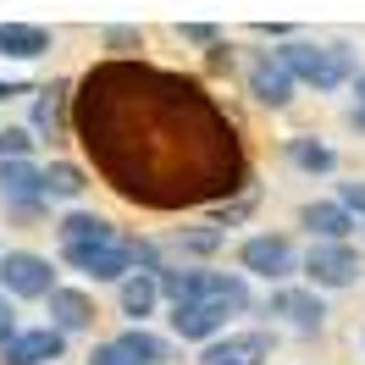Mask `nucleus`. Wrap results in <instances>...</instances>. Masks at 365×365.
<instances>
[{"label":"nucleus","instance_id":"nucleus-9","mask_svg":"<svg viewBox=\"0 0 365 365\" xmlns=\"http://www.w3.org/2000/svg\"><path fill=\"white\" fill-rule=\"evenodd\" d=\"M272 360V332H227V338H210L200 365H266Z\"/></svg>","mask_w":365,"mask_h":365},{"label":"nucleus","instance_id":"nucleus-15","mask_svg":"<svg viewBox=\"0 0 365 365\" xmlns=\"http://www.w3.org/2000/svg\"><path fill=\"white\" fill-rule=\"evenodd\" d=\"M299 222L310 227L316 244H349V232H354V216H349L338 200H310V205L299 210Z\"/></svg>","mask_w":365,"mask_h":365},{"label":"nucleus","instance_id":"nucleus-8","mask_svg":"<svg viewBox=\"0 0 365 365\" xmlns=\"http://www.w3.org/2000/svg\"><path fill=\"white\" fill-rule=\"evenodd\" d=\"M61 349H67V338L61 332H50V327H17L11 338L0 343V365H50L61 360Z\"/></svg>","mask_w":365,"mask_h":365},{"label":"nucleus","instance_id":"nucleus-4","mask_svg":"<svg viewBox=\"0 0 365 365\" xmlns=\"http://www.w3.org/2000/svg\"><path fill=\"white\" fill-rule=\"evenodd\" d=\"M238 266L250 277H266V282H288L299 272V250H294V238H282V232H255L238 250Z\"/></svg>","mask_w":365,"mask_h":365},{"label":"nucleus","instance_id":"nucleus-25","mask_svg":"<svg viewBox=\"0 0 365 365\" xmlns=\"http://www.w3.org/2000/svg\"><path fill=\"white\" fill-rule=\"evenodd\" d=\"M216 244H222V232H216V227L182 232V250H188V255H210V250H216Z\"/></svg>","mask_w":365,"mask_h":365},{"label":"nucleus","instance_id":"nucleus-29","mask_svg":"<svg viewBox=\"0 0 365 365\" xmlns=\"http://www.w3.org/2000/svg\"><path fill=\"white\" fill-rule=\"evenodd\" d=\"M349 122H354V128L365 133V106H354V111H349Z\"/></svg>","mask_w":365,"mask_h":365},{"label":"nucleus","instance_id":"nucleus-10","mask_svg":"<svg viewBox=\"0 0 365 365\" xmlns=\"http://www.w3.org/2000/svg\"><path fill=\"white\" fill-rule=\"evenodd\" d=\"M56 238H61V255H72V250H106L122 232H116L106 216H94V210H67V216L56 222Z\"/></svg>","mask_w":365,"mask_h":365},{"label":"nucleus","instance_id":"nucleus-21","mask_svg":"<svg viewBox=\"0 0 365 365\" xmlns=\"http://www.w3.org/2000/svg\"><path fill=\"white\" fill-rule=\"evenodd\" d=\"M288 160L304 166V172H332V166H338L332 144H321V138H288Z\"/></svg>","mask_w":365,"mask_h":365},{"label":"nucleus","instance_id":"nucleus-16","mask_svg":"<svg viewBox=\"0 0 365 365\" xmlns=\"http://www.w3.org/2000/svg\"><path fill=\"white\" fill-rule=\"evenodd\" d=\"M250 94L266 100V106H288V100H294V78L282 72V61H277L272 50H260L250 61Z\"/></svg>","mask_w":365,"mask_h":365},{"label":"nucleus","instance_id":"nucleus-1","mask_svg":"<svg viewBox=\"0 0 365 365\" xmlns=\"http://www.w3.org/2000/svg\"><path fill=\"white\" fill-rule=\"evenodd\" d=\"M78 138L116 194L138 205H205L244 188L232 122L200 83L133 61H106L83 78Z\"/></svg>","mask_w":365,"mask_h":365},{"label":"nucleus","instance_id":"nucleus-27","mask_svg":"<svg viewBox=\"0 0 365 365\" xmlns=\"http://www.w3.org/2000/svg\"><path fill=\"white\" fill-rule=\"evenodd\" d=\"M11 332H17V310H11V299L0 294V343L11 338Z\"/></svg>","mask_w":365,"mask_h":365},{"label":"nucleus","instance_id":"nucleus-13","mask_svg":"<svg viewBox=\"0 0 365 365\" xmlns=\"http://www.w3.org/2000/svg\"><path fill=\"white\" fill-rule=\"evenodd\" d=\"M39 200H45V188H39V166H34V160H0V205L34 210Z\"/></svg>","mask_w":365,"mask_h":365},{"label":"nucleus","instance_id":"nucleus-11","mask_svg":"<svg viewBox=\"0 0 365 365\" xmlns=\"http://www.w3.org/2000/svg\"><path fill=\"white\" fill-rule=\"evenodd\" d=\"M67 266L83 272V277H94V282H122V277L133 272V255H128V238H116L106 250H72Z\"/></svg>","mask_w":365,"mask_h":365},{"label":"nucleus","instance_id":"nucleus-20","mask_svg":"<svg viewBox=\"0 0 365 365\" xmlns=\"http://www.w3.org/2000/svg\"><path fill=\"white\" fill-rule=\"evenodd\" d=\"M39 188H45V200L56 194V200H78L89 182H83V172L78 166H67V160H50L45 172H39Z\"/></svg>","mask_w":365,"mask_h":365},{"label":"nucleus","instance_id":"nucleus-18","mask_svg":"<svg viewBox=\"0 0 365 365\" xmlns=\"http://www.w3.org/2000/svg\"><path fill=\"white\" fill-rule=\"evenodd\" d=\"M50 50V28L39 23H0V56H17V61H34Z\"/></svg>","mask_w":365,"mask_h":365},{"label":"nucleus","instance_id":"nucleus-22","mask_svg":"<svg viewBox=\"0 0 365 365\" xmlns=\"http://www.w3.org/2000/svg\"><path fill=\"white\" fill-rule=\"evenodd\" d=\"M34 128H39L45 138L61 133V89H45V100L34 106Z\"/></svg>","mask_w":365,"mask_h":365},{"label":"nucleus","instance_id":"nucleus-23","mask_svg":"<svg viewBox=\"0 0 365 365\" xmlns=\"http://www.w3.org/2000/svg\"><path fill=\"white\" fill-rule=\"evenodd\" d=\"M28 150H34V138L23 128H0V160H28Z\"/></svg>","mask_w":365,"mask_h":365},{"label":"nucleus","instance_id":"nucleus-2","mask_svg":"<svg viewBox=\"0 0 365 365\" xmlns=\"http://www.w3.org/2000/svg\"><path fill=\"white\" fill-rule=\"evenodd\" d=\"M155 288L172 304H210V310H227V316L250 310V282L238 272H172V266H160Z\"/></svg>","mask_w":365,"mask_h":365},{"label":"nucleus","instance_id":"nucleus-28","mask_svg":"<svg viewBox=\"0 0 365 365\" xmlns=\"http://www.w3.org/2000/svg\"><path fill=\"white\" fill-rule=\"evenodd\" d=\"M11 94H28L23 83H0V100H11Z\"/></svg>","mask_w":365,"mask_h":365},{"label":"nucleus","instance_id":"nucleus-26","mask_svg":"<svg viewBox=\"0 0 365 365\" xmlns=\"http://www.w3.org/2000/svg\"><path fill=\"white\" fill-rule=\"evenodd\" d=\"M182 39H194V45H222V34L210 23H182Z\"/></svg>","mask_w":365,"mask_h":365},{"label":"nucleus","instance_id":"nucleus-17","mask_svg":"<svg viewBox=\"0 0 365 365\" xmlns=\"http://www.w3.org/2000/svg\"><path fill=\"white\" fill-rule=\"evenodd\" d=\"M227 327V310H210V304H172V332L188 343H210L222 338Z\"/></svg>","mask_w":365,"mask_h":365},{"label":"nucleus","instance_id":"nucleus-7","mask_svg":"<svg viewBox=\"0 0 365 365\" xmlns=\"http://www.w3.org/2000/svg\"><path fill=\"white\" fill-rule=\"evenodd\" d=\"M299 266H304V277L316 288H349L360 277V255L349 250V244H310V255Z\"/></svg>","mask_w":365,"mask_h":365},{"label":"nucleus","instance_id":"nucleus-24","mask_svg":"<svg viewBox=\"0 0 365 365\" xmlns=\"http://www.w3.org/2000/svg\"><path fill=\"white\" fill-rule=\"evenodd\" d=\"M338 205L349 210V216H365V182H338Z\"/></svg>","mask_w":365,"mask_h":365},{"label":"nucleus","instance_id":"nucleus-5","mask_svg":"<svg viewBox=\"0 0 365 365\" xmlns=\"http://www.w3.org/2000/svg\"><path fill=\"white\" fill-rule=\"evenodd\" d=\"M0 288H6V299H45L56 288V266H50L45 255L11 250L0 260Z\"/></svg>","mask_w":365,"mask_h":365},{"label":"nucleus","instance_id":"nucleus-6","mask_svg":"<svg viewBox=\"0 0 365 365\" xmlns=\"http://www.w3.org/2000/svg\"><path fill=\"white\" fill-rule=\"evenodd\" d=\"M172 360V349L155 338V332H144V327H133V332H122V338L100 343L89 354V365H160Z\"/></svg>","mask_w":365,"mask_h":365},{"label":"nucleus","instance_id":"nucleus-12","mask_svg":"<svg viewBox=\"0 0 365 365\" xmlns=\"http://www.w3.org/2000/svg\"><path fill=\"white\" fill-rule=\"evenodd\" d=\"M266 316H282L288 327H299V332H321L327 304H321L316 294H304V288H277V294L266 299Z\"/></svg>","mask_w":365,"mask_h":365},{"label":"nucleus","instance_id":"nucleus-14","mask_svg":"<svg viewBox=\"0 0 365 365\" xmlns=\"http://www.w3.org/2000/svg\"><path fill=\"white\" fill-rule=\"evenodd\" d=\"M45 304H50V332H61V338H67V332H83L94 321V299L83 294V288H61V282H56L45 294Z\"/></svg>","mask_w":365,"mask_h":365},{"label":"nucleus","instance_id":"nucleus-3","mask_svg":"<svg viewBox=\"0 0 365 365\" xmlns=\"http://www.w3.org/2000/svg\"><path fill=\"white\" fill-rule=\"evenodd\" d=\"M282 72L294 83H310V89H343L354 78V50L349 45H310V39H288L282 50H272Z\"/></svg>","mask_w":365,"mask_h":365},{"label":"nucleus","instance_id":"nucleus-19","mask_svg":"<svg viewBox=\"0 0 365 365\" xmlns=\"http://www.w3.org/2000/svg\"><path fill=\"white\" fill-rule=\"evenodd\" d=\"M155 304H160V288H155V272H138V277H122V316H155Z\"/></svg>","mask_w":365,"mask_h":365},{"label":"nucleus","instance_id":"nucleus-30","mask_svg":"<svg viewBox=\"0 0 365 365\" xmlns=\"http://www.w3.org/2000/svg\"><path fill=\"white\" fill-rule=\"evenodd\" d=\"M354 94H360V106H365V72H360V78H354Z\"/></svg>","mask_w":365,"mask_h":365}]
</instances>
